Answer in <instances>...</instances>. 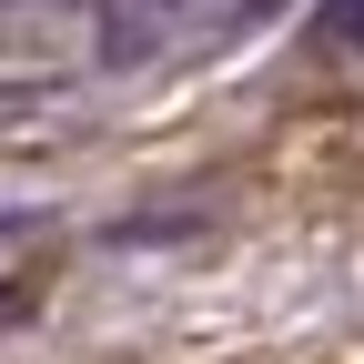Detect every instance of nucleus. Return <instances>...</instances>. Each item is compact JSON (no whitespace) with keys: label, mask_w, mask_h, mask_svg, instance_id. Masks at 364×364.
<instances>
[{"label":"nucleus","mask_w":364,"mask_h":364,"mask_svg":"<svg viewBox=\"0 0 364 364\" xmlns=\"http://www.w3.org/2000/svg\"><path fill=\"white\" fill-rule=\"evenodd\" d=\"M91 61V11L81 0H0V71L41 81V71H81Z\"/></svg>","instance_id":"nucleus-1"},{"label":"nucleus","mask_w":364,"mask_h":364,"mask_svg":"<svg viewBox=\"0 0 364 364\" xmlns=\"http://www.w3.org/2000/svg\"><path fill=\"white\" fill-rule=\"evenodd\" d=\"M324 41H344V51H364V0H324Z\"/></svg>","instance_id":"nucleus-2"}]
</instances>
